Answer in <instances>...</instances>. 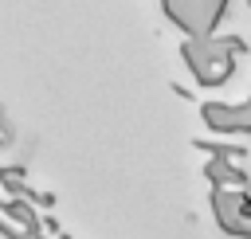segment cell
Listing matches in <instances>:
<instances>
[{
  "label": "cell",
  "mask_w": 251,
  "mask_h": 239,
  "mask_svg": "<svg viewBox=\"0 0 251 239\" xmlns=\"http://www.w3.org/2000/svg\"><path fill=\"white\" fill-rule=\"evenodd\" d=\"M247 55V43L239 35H188L180 43V59L188 67V74L196 78V86H224L235 74V63Z\"/></svg>",
  "instance_id": "1"
},
{
  "label": "cell",
  "mask_w": 251,
  "mask_h": 239,
  "mask_svg": "<svg viewBox=\"0 0 251 239\" xmlns=\"http://www.w3.org/2000/svg\"><path fill=\"white\" fill-rule=\"evenodd\" d=\"M227 4L231 0H161L169 24H176L184 35H212L227 16Z\"/></svg>",
  "instance_id": "2"
},
{
  "label": "cell",
  "mask_w": 251,
  "mask_h": 239,
  "mask_svg": "<svg viewBox=\"0 0 251 239\" xmlns=\"http://www.w3.org/2000/svg\"><path fill=\"white\" fill-rule=\"evenodd\" d=\"M212 215L220 231L235 239H251V192L247 188H212Z\"/></svg>",
  "instance_id": "3"
},
{
  "label": "cell",
  "mask_w": 251,
  "mask_h": 239,
  "mask_svg": "<svg viewBox=\"0 0 251 239\" xmlns=\"http://www.w3.org/2000/svg\"><path fill=\"white\" fill-rule=\"evenodd\" d=\"M200 118L220 137H247L251 133V98L247 102H200Z\"/></svg>",
  "instance_id": "4"
},
{
  "label": "cell",
  "mask_w": 251,
  "mask_h": 239,
  "mask_svg": "<svg viewBox=\"0 0 251 239\" xmlns=\"http://www.w3.org/2000/svg\"><path fill=\"white\" fill-rule=\"evenodd\" d=\"M204 176H208V184L212 188H247V172L243 168H235V161L231 157H208V165H204Z\"/></svg>",
  "instance_id": "5"
},
{
  "label": "cell",
  "mask_w": 251,
  "mask_h": 239,
  "mask_svg": "<svg viewBox=\"0 0 251 239\" xmlns=\"http://www.w3.org/2000/svg\"><path fill=\"white\" fill-rule=\"evenodd\" d=\"M200 153H208V157H231V161H243L247 157V145H235V141H212V137H196L192 141Z\"/></svg>",
  "instance_id": "6"
}]
</instances>
